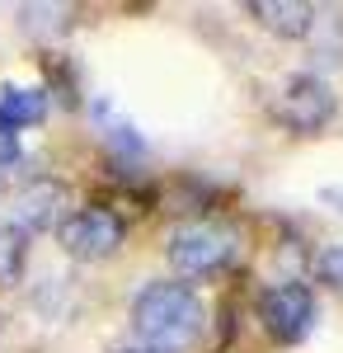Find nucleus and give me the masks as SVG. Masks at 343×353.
Instances as JSON below:
<instances>
[{"mask_svg":"<svg viewBox=\"0 0 343 353\" xmlns=\"http://www.w3.org/2000/svg\"><path fill=\"white\" fill-rule=\"evenodd\" d=\"M207 330V306L202 297L179 283V278H160L151 288H141L132 301V334L136 344L156 353H188Z\"/></svg>","mask_w":343,"mask_h":353,"instance_id":"f257e3e1","label":"nucleus"},{"mask_svg":"<svg viewBox=\"0 0 343 353\" xmlns=\"http://www.w3.org/2000/svg\"><path fill=\"white\" fill-rule=\"evenodd\" d=\"M236 231L231 226H221V221H184V226H174V236L165 245V254H169V269L179 283H202L211 273H221L231 259H236Z\"/></svg>","mask_w":343,"mask_h":353,"instance_id":"f03ea898","label":"nucleus"},{"mask_svg":"<svg viewBox=\"0 0 343 353\" xmlns=\"http://www.w3.org/2000/svg\"><path fill=\"white\" fill-rule=\"evenodd\" d=\"M127 241V221L118 217L113 208H71L66 221L56 226V245L80 259V264H99L113 259Z\"/></svg>","mask_w":343,"mask_h":353,"instance_id":"7ed1b4c3","label":"nucleus"},{"mask_svg":"<svg viewBox=\"0 0 343 353\" xmlns=\"http://www.w3.org/2000/svg\"><path fill=\"white\" fill-rule=\"evenodd\" d=\"M259 321L278 344H296L315 325V292L306 283H278L259 297Z\"/></svg>","mask_w":343,"mask_h":353,"instance_id":"20e7f679","label":"nucleus"},{"mask_svg":"<svg viewBox=\"0 0 343 353\" xmlns=\"http://www.w3.org/2000/svg\"><path fill=\"white\" fill-rule=\"evenodd\" d=\"M66 203L71 193L61 189L56 179H28L10 193V217L5 226H14L19 236H38V231H56L66 221Z\"/></svg>","mask_w":343,"mask_h":353,"instance_id":"39448f33","label":"nucleus"},{"mask_svg":"<svg viewBox=\"0 0 343 353\" xmlns=\"http://www.w3.org/2000/svg\"><path fill=\"white\" fill-rule=\"evenodd\" d=\"M273 113H278V123L287 132H320L334 118V94H329V85L320 81V76H291L282 85Z\"/></svg>","mask_w":343,"mask_h":353,"instance_id":"423d86ee","label":"nucleus"},{"mask_svg":"<svg viewBox=\"0 0 343 353\" xmlns=\"http://www.w3.org/2000/svg\"><path fill=\"white\" fill-rule=\"evenodd\" d=\"M249 19L278 38H306L315 24V5H301V0H254L249 5Z\"/></svg>","mask_w":343,"mask_h":353,"instance_id":"0eeeda50","label":"nucleus"},{"mask_svg":"<svg viewBox=\"0 0 343 353\" xmlns=\"http://www.w3.org/2000/svg\"><path fill=\"white\" fill-rule=\"evenodd\" d=\"M43 109H48L43 90H10V94L0 99V123L14 132V128H24V123H38Z\"/></svg>","mask_w":343,"mask_h":353,"instance_id":"6e6552de","label":"nucleus"},{"mask_svg":"<svg viewBox=\"0 0 343 353\" xmlns=\"http://www.w3.org/2000/svg\"><path fill=\"white\" fill-rule=\"evenodd\" d=\"M24 264H28V236H19L14 226L0 221V288H14L24 278Z\"/></svg>","mask_w":343,"mask_h":353,"instance_id":"1a4fd4ad","label":"nucleus"},{"mask_svg":"<svg viewBox=\"0 0 343 353\" xmlns=\"http://www.w3.org/2000/svg\"><path fill=\"white\" fill-rule=\"evenodd\" d=\"M315 278L324 283V288L343 292V245H324V250L315 254Z\"/></svg>","mask_w":343,"mask_h":353,"instance_id":"9d476101","label":"nucleus"},{"mask_svg":"<svg viewBox=\"0 0 343 353\" xmlns=\"http://www.w3.org/2000/svg\"><path fill=\"white\" fill-rule=\"evenodd\" d=\"M14 161H19V137L0 123V165H14Z\"/></svg>","mask_w":343,"mask_h":353,"instance_id":"9b49d317","label":"nucleus"},{"mask_svg":"<svg viewBox=\"0 0 343 353\" xmlns=\"http://www.w3.org/2000/svg\"><path fill=\"white\" fill-rule=\"evenodd\" d=\"M113 353H156V349H146V344H123V349H113Z\"/></svg>","mask_w":343,"mask_h":353,"instance_id":"f8f14e48","label":"nucleus"}]
</instances>
